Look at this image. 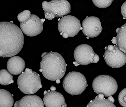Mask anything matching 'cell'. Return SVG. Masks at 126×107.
Instances as JSON below:
<instances>
[{
  "label": "cell",
  "mask_w": 126,
  "mask_h": 107,
  "mask_svg": "<svg viewBox=\"0 0 126 107\" xmlns=\"http://www.w3.org/2000/svg\"><path fill=\"white\" fill-rule=\"evenodd\" d=\"M104 60L107 64L113 68L122 67L126 63V54L118 46L109 45L105 47Z\"/></svg>",
  "instance_id": "obj_8"
},
{
  "label": "cell",
  "mask_w": 126,
  "mask_h": 107,
  "mask_svg": "<svg viewBox=\"0 0 126 107\" xmlns=\"http://www.w3.org/2000/svg\"><path fill=\"white\" fill-rule=\"evenodd\" d=\"M0 107H12L14 102L13 95H12L10 92L4 89L0 90Z\"/></svg>",
  "instance_id": "obj_17"
},
{
  "label": "cell",
  "mask_w": 126,
  "mask_h": 107,
  "mask_svg": "<svg viewBox=\"0 0 126 107\" xmlns=\"http://www.w3.org/2000/svg\"><path fill=\"white\" fill-rule=\"evenodd\" d=\"M103 94H100L93 101H91L88 104L87 107H115L114 104L115 99L113 97L109 96L108 99L105 98Z\"/></svg>",
  "instance_id": "obj_15"
},
{
  "label": "cell",
  "mask_w": 126,
  "mask_h": 107,
  "mask_svg": "<svg viewBox=\"0 0 126 107\" xmlns=\"http://www.w3.org/2000/svg\"><path fill=\"white\" fill-rule=\"evenodd\" d=\"M45 18L52 20L55 17H63L71 13V5L67 0H52L42 3Z\"/></svg>",
  "instance_id": "obj_5"
},
{
  "label": "cell",
  "mask_w": 126,
  "mask_h": 107,
  "mask_svg": "<svg viewBox=\"0 0 126 107\" xmlns=\"http://www.w3.org/2000/svg\"><path fill=\"white\" fill-rule=\"evenodd\" d=\"M48 91H45L44 92V96L48 92Z\"/></svg>",
  "instance_id": "obj_25"
},
{
  "label": "cell",
  "mask_w": 126,
  "mask_h": 107,
  "mask_svg": "<svg viewBox=\"0 0 126 107\" xmlns=\"http://www.w3.org/2000/svg\"><path fill=\"white\" fill-rule=\"evenodd\" d=\"M113 0H92L93 4L99 8H106L112 4Z\"/></svg>",
  "instance_id": "obj_19"
},
{
  "label": "cell",
  "mask_w": 126,
  "mask_h": 107,
  "mask_svg": "<svg viewBox=\"0 0 126 107\" xmlns=\"http://www.w3.org/2000/svg\"><path fill=\"white\" fill-rule=\"evenodd\" d=\"M64 90L72 96L81 94L88 86L85 77L78 72H70L67 74L63 81Z\"/></svg>",
  "instance_id": "obj_4"
},
{
  "label": "cell",
  "mask_w": 126,
  "mask_h": 107,
  "mask_svg": "<svg viewBox=\"0 0 126 107\" xmlns=\"http://www.w3.org/2000/svg\"><path fill=\"white\" fill-rule=\"evenodd\" d=\"M58 29L64 38L73 37L83 29L80 21L75 16L66 15L62 17L59 21Z\"/></svg>",
  "instance_id": "obj_7"
},
{
  "label": "cell",
  "mask_w": 126,
  "mask_h": 107,
  "mask_svg": "<svg viewBox=\"0 0 126 107\" xmlns=\"http://www.w3.org/2000/svg\"><path fill=\"white\" fill-rule=\"evenodd\" d=\"M26 64L24 59L19 56H13L8 60L7 67L8 71L13 75L21 74L25 69Z\"/></svg>",
  "instance_id": "obj_14"
},
{
  "label": "cell",
  "mask_w": 126,
  "mask_h": 107,
  "mask_svg": "<svg viewBox=\"0 0 126 107\" xmlns=\"http://www.w3.org/2000/svg\"><path fill=\"white\" fill-rule=\"evenodd\" d=\"M17 85L20 91L26 94H34L43 87L39 74L29 68L18 77Z\"/></svg>",
  "instance_id": "obj_3"
},
{
  "label": "cell",
  "mask_w": 126,
  "mask_h": 107,
  "mask_svg": "<svg viewBox=\"0 0 126 107\" xmlns=\"http://www.w3.org/2000/svg\"><path fill=\"white\" fill-rule=\"evenodd\" d=\"M44 103L46 107H66L64 96L59 92L48 91L44 97Z\"/></svg>",
  "instance_id": "obj_12"
},
{
  "label": "cell",
  "mask_w": 126,
  "mask_h": 107,
  "mask_svg": "<svg viewBox=\"0 0 126 107\" xmlns=\"http://www.w3.org/2000/svg\"><path fill=\"white\" fill-rule=\"evenodd\" d=\"M0 57L9 58L18 54L24 44L22 31L12 22L0 23Z\"/></svg>",
  "instance_id": "obj_1"
},
{
  "label": "cell",
  "mask_w": 126,
  "mask_h": 107,
  "mask_svg": "<svg viewBox=\"0 0 126 107\" xmlns=\"http://www.w3.org/2000/svg\"><path fill=\"white\" fill-rule=\"evenodd\" d=\"M117 36L113 37L111 41L116 44L120 49L126 54V23L116 30Z\"/></svg>",
  "instance_id": "obj_16"
},
{
  "label": "cell",
  "mask_w": 126,
  "mask_h": 107,
  "mask_svg": "<svg viewBox=\"0 0 126 107\" xmlns=\"http://www.w3.org/2000/svg\"><path fill=\"white\" fill-rule=\"evenodd\" d=\"M82 27V32L84 35L90 38L98 36L103 29L100 20L94 16L86 17L83 20Z\"/></svg>",
  "instance_id": "obj_11"
},
{
  "label": "cell",
  "mask_w": 126,
  "mask_h": 107,
  "mask_svg": "<svg viewBox=\"0 0 126 107\" xmlns=\"http://www.w3.org/2000/svg\"><path fill=\"white\" fill-rule=\"evenodd\" d=\"M118 101L123 107H126V88L124 89L119 94Z\"/></svg>",
  "instance_id": "obj_21"
},
{
  "label": "cell",
  "mask_w": 126,
  "mask_h": 107,
  "mask_svg": "<svg viewBox=\"0 0 126 107\" xmlns=\"http://www.w3.org/2000/svg\"><path fill=\"white\" fill-rule=\"evenodd\" d=\"M31 17V13L28 10L23 11L17 15V19L20 22H27L30 19Z\"/></svg>",
  "instance_id": "obj_20"
},
{
  "label": "cell",
  "mask_w": 126,
  "mask_h": 107,
  "mask_svg": "<svg viewBox=\"0 0 126 107\" xmlns=\"http://www.w3.org/2000/svg\"><path fill=\"white\" fill-rule=\"evenodd\" d=\"M15 107H44V104L41 99L34 95H28L17 101Z\"/></svg>",
  "instance_id": "obj_13"
},
{
  "label": "cell",
  "mask_w": 126,
  "mask_h": 107,
  "mask_svg": "<svg viewBox=\"0 0 126 107\" xmlns=\"http://www.w3.org/2000/svg\"><path fill=\"white\" fill-rule=\"evenodd\" d=\"M74 57L78 64L83 66L97 63L99 60V56L95 54L92 47L88 44H81L77 46L74 51Z\"/></svg>",
  "instance_id": "obj_9"
},
{
  "label": "cell",
  "mask_w": 126,
  "mask_h": 107,
  "mask_svg": "<svg viewBox=\"0 0 126 107\" xmlns=\"http://www.w3.org/2000/svg\"><path fill=\"white\" fill-rule=\"evenodd\" d=\"M40 68L42 74L47 79L51 81L61 79L66 73V64L62 56L57 52H44L41 55Z\"/></svg>",
  "instance_id": "obj_2"
},
{
  "label": "cell",
  "mask_w": 126,
  "mask_h": 107,
  "mask_svg": "<svg viewBox=\"0 0 126 107\" xmlns=\"http://www.w3.org/2000/svg\"><path fill=\"white\" fill-rule=\"evenodd\" d=\"M13 83V76L8 70L0 71V84L1 85L7 86Z\"/></svg>",
  "instance_id": "obj_18"
},
{
  "label": "cell",
  "mask_w": 126,
  "mask_h": 107,
  "mask_svg": "<svg viewBox=\"0 0 126 107\" xmlns=\"http://www.w3.org/2000/svg\"><path fill=\"white\" fill-rule=\"evenodd\" d=\"M60 79H56V83H57V84H59V83L60 82Z\"/></svg>",
  "instance_id": "obj_24"
},
{
  "label": "cell",
  "mask_w": 126,
  "mask_h": 107,
  "mask_svg": "<svg viewBox=\"0 0 126 107\" xmlns=\"http://www.w3.org/2000/svg\"><path fill=\"white\" fill-rule=\"evenodd\" d=\"M45 19H41L34 14L27 22H20V27L23 33L29 37H34L39 34L43 29V24Z\"/></svg>",
  "instance_id": "obj_10"
},
{
  "label": "cell",
  "mask_w": 126,
  "mask_h": 107,
  "mask_svg": "<svg viewBox=\"0 0 126 107\" xmlns=\"http://www.w3.org/2000/svg\"><path fill=\"white\" fill-rule=\"evenodd\" d=\"M50 89H51L50 90H51V91H55L56 90V87L54 86H52L51 87Z\"/></svg>",
  "instance_id": "obj_23"
},
{
  "label": "cell",
  "mask_w": 126,
  "mask_h": 107,
  "mask_svg": "<svg viewBox=\"0 0 126 107\" xmlns=\"http://www.w3.org/2000/svg\"><path fill=\"white\" fill-rule=\"evenodd\" d=\"M121 13L124 19H126V1L121 6Z\"/></svg>",
  "instance_id": "obj_22"
},
{
  "label": "cell",
  "mask_w": 126,
  "mask_h": 107,
  "mask_svg": "<svg viewBox=\"0 0 126 107\" xmlns=\"http://www.w3.org/2000/svg\"><path fill=\"white\" fill-rule=\"evenodd\" d=\"M92 87L96 94H103L105 97L114 94L118 90L117 82L113 77L108 75L98 76L93 80Z\"/></svg>",
  "instance_id": "obj_6"
}]
</instances>
